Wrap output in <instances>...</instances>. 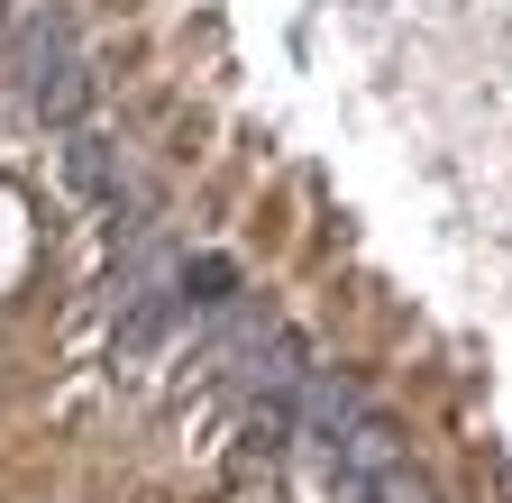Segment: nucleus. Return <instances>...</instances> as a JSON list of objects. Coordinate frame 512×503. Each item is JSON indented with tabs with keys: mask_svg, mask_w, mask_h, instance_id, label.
Masks as SVG:
<instances>
[{
	"mask_svg": "<svg viewBox=\"0 0 512 503\" xmlns=\"http://www.w3.org/2000/svg\"><path fill=\"white\" fill-rule=\"evenodd\" d=\"M64 183L119 220V147H110L101 129H74V138H64Z\"/></svg>",
	"mask_w": 512,
	"mask_h": 503,
	"instance_id": "nucleus-2",
	"label": "nucleus"
},
{
	"mask_svg": "<svg viewBox=\"0 0 512 503\" xmlns=\"http://www.w3.org/2000/svg\"><path fill=\"white\" fill-rule=\"evenodd\" d=\"M0 19H10V0H0Z\"/></svg>",
	"mask_w": 512,
	"mask_h": 503,
	"instance_id": "nucleus-4",
	"label": "nucleus"
},
{
	"mask_svg": "<svg viewBox=\"0 0 512 503\" xmlns=\"http://www.w3.org/2000/svg\"><path fill=\"white\" fill-rule=\"evenodd\" d=\"M28 110L46 119V129H64L74 138L83 129V110H92V65L74 55V37H64V19H37L28 28Z\"/></svg>",
	"mask_w": 512,
	"mask_h": 503,
	"instance_id": "nucleus-1",
	"label": "nucleus"
},
{
	"mask_svg": "<svg viewBox=\"0 0 512 503\" xmlns=\"http://www.w3.org/2000/svg\"><path fill=\"white\" fill-rule=\"evenodd\" d=\"M174 284H183V311H229L238 302V266L229 257H192V266H174Z\"/></svg>",
	"mask_w": 512,
	"mask_h": 503,
	"instance_id": "nucleus-3",
	"label": "nucleus"
}]
</instances>
